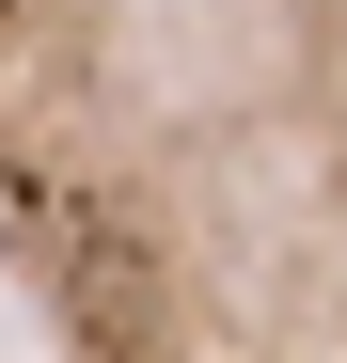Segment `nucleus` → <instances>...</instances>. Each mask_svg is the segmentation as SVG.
Masks as SVG:
<instances>
[{
    "mask_svg": "<svg viewBox=\"0 0 347 363\" xmlns=\"http://www.w3.org/2000/svg\"><path fill=\"white\" fill-rule=\"evenodd\" d=\"M0 284L47 363H347V0H0Z\"/></svg>",
    "mask_w": 347,
    "mask_h": 363,
    "instance_id": "1",
    "label": "nucleus"
}]
</instances>
